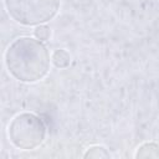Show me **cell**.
<instances>
[{
	"label": "cell",
	"instance_id": "cell-1",
	"mask_svg": "<svg viewBox=\"0 0 159 159\" xmlns=\"http://www.w3.org/2000/svg\"><path fill=\"white\" fill-rule=\"evenodd\" d=\"M5 65L9 73L17 81L34 83L48 73L51 55L42 41L32 36H21L9 45Z\"/></svg>",
	"mask_w": 159,
	"mask_h": 159
},
{
	"label": "cell",
	"instance_id": "cell-5",
	"mask_svg": "<svg viewBox=\"0 0 159 159\" xmlns=\"http://www.w3.org/2000/svg\"><path fill=\"white\" fill-rule=\"evenodd\" d=\"M88 157L89 158H109V153L102 145H92L83 154V158H88Z\"/></svg>",
	"mask_w": 159,
	"mask_h": 159
},
{
	"label": "cell",
	"instance_id": "cell-3",
	"mask_svg": "<svg viewBox=\"0 0 159 159\" xmlns=\"http://www.w3.org/2000/svg\"><path fill=\"white\" fill-rule=\"evenodd\" d=\"M45 135L46 127L41 118L29 112L16 114L7 127L9 140L14 147L22 150L36 149L42 144Z\"/></svg>",
	"mask_w": 159,
	"mask_h": 159
},
{
	"label": "cell",
	"instance_id": "cell-6",
	"mask_svg": "<svg viewBox=\"0 0 159 159\" xmlns=\"http://www.w3.org/2000/svg\"><path fill=\"white\" fill-rule=\"evenodd\" d=\"M34 35H35V37H36L37 40H40V41H46V40H48L50 36H51V30H50V27L45 26V24L37 25L36 29L34 30Z\"/></svg>",
	"mask_w": 159,
	"mask_h": 159
},
{
	"label": "cell",
	"instance_id": "cell-2",
	"mask_svg": "<svg viewBox=\"0 0 159 159\" xmlns=\"http://www.w3.org/2000/svg\"><path fill=\"white\" fill-rule=\"evenodd\" d=\"M10 17L24 26H37L52 20L61 0H4Z\"/></svg>",
	"mask_w": 159,
	"mask_h": 159
},
{
	"label": "cell",
	"instance_id": "cell-4",
	"mask_svg": "<svg viewBox=\"0 0 159 159\" xmlns=\"http://www.w3.org/2000/svg\"><path fill=\"white\" fill-rule=\"evenodd\" d=\"M51 62L57 68H66L71 63V56L66 50L58 48L51 53Z\"/></svg>",
	"mask_w": 159,
	"mask_h": 159
}]
</instances>
